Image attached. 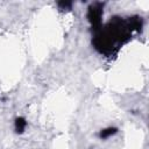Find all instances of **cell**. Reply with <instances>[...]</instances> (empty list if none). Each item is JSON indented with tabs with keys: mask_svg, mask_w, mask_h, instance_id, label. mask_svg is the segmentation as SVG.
Listing matches in <instances>:
<instances>
[{
	"mask_svg": "<svg viewBox=\"0 0 149 149\" xmlns=\"http://www.w3.org/2000/svg\"><path fill=\"white\" fill-rule=\"evenodd\" d=\"M115 132V129H112V128H109V129H105V130H102L101 132V137H106V136H108V135H111V134H113Z\"/></svg>",
	"mask_w": 149,
	"mask_h": 149,
	"instance_id": "3957f363",
	"label": "cell"
},
{
	"mask_svg": "<svg viewBox=\"0 0 149 149\" xmlns=\"http://www.w3.org/2000/svg\"><path fill=\"white\" fill-rule=\"evenodd\" d=\"M100 15H101V10L99 8H95V7H91L90 8V20L91 22H93L94 24L95 23H99L100 22Z\"/></svg>",
	"mask_w": 149,
	"mask_h": 149,
	"instance_id": "6da1fadb",
	"label": "cell"
},
{
	"mask_svg": "<svg viewBox=\"0 0 149 149\" xmlns=\"http://www.w3.org/2000/svg\"><path fill=\"white\" fill-rule=\"evenodd\" d=\"M24 127H26V121L23 119H21V118L16 119V121H15V129H16V132L17 133H22Z\"/></svg>",
	"mask_w": 149,
	"mask_h": 149,
	"instance_id": "7a4b0ae2",
	"label": "cell"
}]
</instances>
